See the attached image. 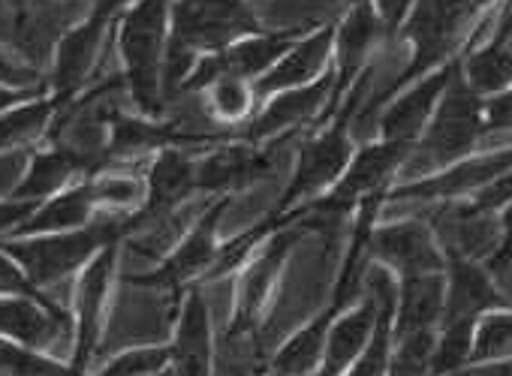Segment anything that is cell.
<instances>
[{
	"mask_svg": "<svg viewBox=\"0 0 512 376\" xmlns=\"http://www.w3.org/2000/svg\"><path fill=\"white\" fill-rule=\"evenodd\" d=\"M332 91H335V73H326L320 82H314L308 88H296V91L269 97V103L260 109V115H253L244 124L238 139L250 142V145H266L272 139L284 142L308 124L323 127L329 103H332Z\"/></svg>",
	"mask_w": 512,
	"mask_h": 376,
	"instance_id": "cell-8",
	"label": "cell"
},
{
	"mask_svg": "<svg viewBox=\"0 0 512 376\" xmlns=\"http://www.w3.org/2000/svg\"><path fill=\"white\" fill-rule=\"evenodd\" d=\"M350 310L344 301L332 298L305 328H299L281 349L278 355L269 361L266 373L272 376H314L320 361H323V352H326V340H329V331L335 325V319Z\"/></svg>",
	"mask_w": 512,
	"mask_h": 376,
	"instance_id": "cell-24",
	"label": "cell"
},
{
	"mask_svg": "<svg viewBox=\"0 0 512 376\" xmlns=\"http://www.w3.org/2000/svg\"><path fill=\"white\" fill-rule=\"evenodd\" d=\"M383 37H386V28L374 10V4L350 7L344 13V19L335 25V55H332L335 91H332V103H329L323 127L335 118L338 106L353 91V85L362 79V73L371 70L374 52L383 43Z\"/></svg>",
	"mask_w": 512,
	"mask_h": 376,
	"instance_id": "cell-9",
	"label": "cell"
},
{
	"mask_svg": "<svg viewBox=\"0 0 512 376\" xmlns=\"http://www.w3.org/2000/svg\"><path fill=\"white\" fill-rule=\"evenodd\" d=\"M205 112L214 124L220 127H235V124H247L253 118V106H256V94L253 85L235 76H223L220 82H214L205 94Z\"/></svg>",
	"mask_w": 512,
	"mask_h": 376,
	"instance_id": "cell-28",
	"label": "cell"
},
{
	"mask_svg": "<svg viewBox=\"0 0 512 376\" xmlns=\"http://www.w3.org/2000/svg\"><path fill=\"white\" fill-rule=\"evenodd\" d=\"M260 34L256 13L235 0H208V4L169 7V37L202 55L226 52L232 43Z\"/></svg>",
	"mask_w": 512,
	"mask_h": 376,
	"instance_id": "cell-4",
	"label": "cell"
},
{
	"mask_svg": "<svg viewBox=\"0 0 512 376\" xmlns=\"http://www.w3.org/2000/svg\"><path fill=\"white\" fill-rule=\"evenodd\" d=\"M446 304L443 322H479L485 313L506 310L509 301L497 292L494 277L482 262L470 259H446Z\"/></svg>",
	"mask_w": 512,
	"mask_h": 376,
	"instance_id": "cell-19",
	"label": "cell"
},
{
	"mask_svg": "<svg viewBox=\"0 0 512 376\" xmlns=\"http://www.w3.org/2000/svg\"><path fill=\"white\" fill-rule=\"evenodd\" d=\"M97 217V202L91 193V181H79L64 193L40 202V208L10 235V238H31V235H58L85 229Z\"/></svg>",
	"mask_w": 512,
	"mask_h": 376,
	"instance_id": "cell-25",
	"label": "cell"
},
{
	"mask_svg": "<svg viewBox=\"0 0 512 376\" xmlns=\"http://www.w3.org/2000/svg\"><path fill=\"white\" fill-rule=\"evenodd\" d=\"M0 298H34V301L52 304V307L58 304L49 292L34 286L31 277L22 271V265L10 253H4V250H0Z\"/></svg>",
	"mask_w": 512,
	"mask_h": 376,
	"instance_id": "cell-34",
	"label": "cell"
},
{
	"mask_svg": "<svg viewBox=\"0 0 512 376\" xmlns=\"http://www.w3.org/2000/svg\"><path fill=\"white\" fill-rule=\"evenodd\" d=\"M482 103L464 82L461 67L455 79L449 82L431 124L425 127L422 139L416 142L407 166H419V178H428L446 166H455L467 157H473V148L485 139V121H482Z\"/></svg>",
	"mask_w": 512,
	"mask_h": 376,
	"instance_id": "cell-3",
	"label": "cell"
},
{
	"mask_svg": "<svg viewBox=\"0 0 512 376\" xmlns=\"http://www.w3.org/2000/svg\"><path fill=\"white\" fill-rule=\"evenodd\" d=\"M232 196H220L214 199L202 214L199 220L187 229V235L172 247V253L154 268V271H145V274H133L127 277V283L133 286H145V289H166V292H181V289H190L193 280H205L214 259H217V223L223 217V211L229 208Z\"/></svg>",
	"mask_w": 512,
	"mask_h": 376,
	"instance_id": "cell-5",
	"label": "cell"
},
{
	"mask_svg": "<svg viewBox=\"0 0 512 376\" xmlns=\"http://www.w3.org/2000/svg\"><path fill=\"white\" fill-rule=\"evenodd\" d=\"M118 16H121V7H109V4L94 7L85 22H79L61 37L55 49V70H52L49 94L58 97L64 106L82 91V85L94 73L103 43L109 37V25L118 22Z\"/></svg>",
	"mask_w": 512,
	"mask_h": 376,
	"instance_id": "cell-10",
	"label": "cell"
},
{
	"mask_svg": "<svg viewBox=\"0 0 512 376\" xmlns=\"http://www.w3.org/2000/svg\"><path fill=\"white\" fill-rule=\"evenodd\" d=\"M368 256L371 262L392 271L398 280L446 271V256L425 220H398L374 226Z\"/></svg>",
	"mask_w": 512,
	"mask_h": 376,
	"instance_id": "cell-11",
	"label": "cell"
},
{
	"mask_svg": "<svg viewBox=\"0 0 512 376\" xmlns=\"http://www.w3.org/2000/svg\"><path fill=\"white\" fill-rule=\"evenodd\" d=\"M130 214H97L85 229L31 238H4L0 250L10 253L34 286L43 292L79 274L103 247L121 244L130 235Z\"/></svg>",
	"mask_w": 512,
	"mask_h": 376,
	"instance_id": "cell-1",
	"label": "cell"
},
{
	"mask_svg": "<svg viewBox=\"0 0 512 376\" xmlns=\"http://www.w3.org/2000/svg\"><path fill=\"white\" fill-rule=\"evenodd\" d=\"M40 202H22V199H0V241L10 238L34 211Z\"/></svg>",
	"mask_w": 512,
	"mask_h": 376,
	"instance_id": "cell-39",
	"label": "cell"
},
{
	"mask_svg": "<svg viewBox=\"0 0 512 376\" xmlns=\"http://www.w3.org/2000/svg\"><path fill=\"white\" fill-rule=\"evenodd\" d=\"M64 334H73V316L61 304L34 298H0V337L46 352Z\"/></svg>",
	"mask_w": 512,
	"mask_h": 376,
	"instance_id": "cell-20",
	"label": "cell"
},
{
	"mask_svg": "<svg viewBox=\"0 0 512 376\" xmlns=\"http://www.w3.org/2000/svg\"><path fill=\"white\" fill-rule=\"evenodd\" d=\"M61 109H64V103L58 97L43 94V97H34V100L16 106L7 115H0V154L40 139L55 124Z\"/></svg>",
	"mask_w": 512,
	"mask_h": 376,
	"instance_id": "cell-27",
	"label": "cell"
},
{
	"mask_svg": "<svg viewBox=\"0 0 512 376\" xmlns=\"http://www.w3.org/2000/svg\"><path fill=\"white\" fill-rule=\"evenodd\" d=\"M458 67H461V58L449 61L446 67H440V70L428 73L425 79H419V82L407 85L404 91H398L380 109V115H377V124H374L377 127V139L401 142V145H413L416 148V142L422 139L425 127L431 124V118H434V112H437L446 88H449V82L455 79Z\"/></svg>",
	"mask_w": 512,
	"mask_h": 376,
	"instance_id": "cell-12",
	"label": "cell"
},
{
	"mask_svg": "<svg viewBox=\"0 0 512 376\" xmlns=\"http://www.w3.org/2000/svg\"><path fill=\"white\" fill-rule=\"evenodd\" d=\"M461 82L479 97L491 100L512 88V55L503 43H482L461 52Z\"/></svg>",
	"mask_w": 512,
	"mask_h": 376,
	"instance_id": "cell-26",
	"label": "cell"
},
{
	"mask_svg": "<svg viewBox=\"0 0 512 376\" xmlns=\"http://www.w3.org/2000/svg\"><path fill=\"white\" fill-rule=\"evenodd\" d=\"M263 376H272V373H263Z\"/></svg>",
	"mask_w": 512,
	"mask_h": 376,
	"instance_id": "cell-44",
	"label": "cell"
},
{
	"mask_svg": "<svg viewBox=\"0 0 512 376\" xmlns=\"http://www.w3.org/2000/svg\"><path fill=\"white\" fill-rule=\"evenodd\" d=\"M497 226H500V241H497V250L488 256L485 268L488 274H500L512 265V205H506L500 214H497Z\"/></svg>",
	"mask_w": 512,
	"mask_h": 376,
	"instance_id": "cell-38",
	"label": "cell"
},
{
	"mask_svg": "<svg viewBox=\"0 0 512 376\" xmlns=\"http://www.w3.org/2000/svg\"><path fill=\"white\" fill-rule=\"evenodd\" d=\"M163 367H169V346H139L115 355L103 370L88 376H154Z\"/></svg>",
	"mask_w": 512,
	"mask_h": 376,
	"instance_id": "cell-33",
	"label": "cell"
},
{
	"mask_svg": "<svg viewBox=\"0 0 512 376\" xmlns=\"http://www.w3.org/2000/svg\"><path fill=\"white\" fill-rule=\"evenodd\" d=\"M377 313H380V301L371 289H365V295L335 319L329 340H326L323 361L314 376H344L353 367V361L362 355V349L368 346L374 325H377Z\"/></svg>",
	"mask_w": 512,
	"mask_h": 376,
	"instance_id": "cell-21",
	"label": "cell"
},
{
	"mask_svg": "<svg viewBox=\"0 0 512 376\" xmlns=\"http://www.w3.org/2000/svg\"><path fill=\"white\" fill-rule=\"evenodd\" d=\"M494 43H503V46H506V49H509V55H512V34H509V37H506V40H494Z\"/></svg>",
	"mask_w": 512,
	"mask_h": 376,
	"instance_id": "cell-42",
	"label": "cell"
},
{
	"mask_svg": "<svg viewBox=\"0 0 512 376\" xmlns=\"http://www.w3.org/2000/svg\"><path fill=\"white\" fill-rule=\"evenodd\" d=\"M46 91H13V88H0V115L13 112L16 106L34 100V97H43Z\"/></svg>",
	"mask_w": 512,
	"mask_h": 376,
	"instance_id": "cell-41",
	"label": "cell"
},
{
	"mask_svg": "<svg viewBox=\"0 0 512 376\" xmlns=\"http://www.w3.org/2000/svg\"><path fill=\"white\" fill-rule=\"evenodd\" d=\"M482 121H485V139L512 133V88L482 103Z\"/></svg>",
	"mask_w": 512,
	"mask_h": 376,
	"instance_id": "cell-37",
	"label": "cell"
},
{
	"mask_svg": "<svg viewBox=\"0 0 512 376\" xmlns=\"http://www.w3.org/2000/svg\"><path fill=\"white\" fill-rule=\"evenodd\" d=\"M425 223L431 226L446 259H470V262L485 265L500 241L497 217L473 211L467 205V199L440 202L431 211V220H425Z\"/></svg>",
	"mask_w": 512,
	"mask_h": 376,
	"instance_id": "cell-14",
	"label": "cell"
},
{
	"mask_svg": "<svg viewBox=\"0 0 512 376\" xmlns=\"http://www.w3.org/2000/svg\"><path fill=\"white\" fill-rule=\"evenodd\" d=\"M467 205H470L473 211H479V214L497 217L506 205H512V172H506V175L494 178L491 184H485L479 193H473V196L467 199Z\"/></svg>",
	"mask_w": 512,
	"mask_h": 376,
	"instance_id": "cell-35",
	"label": "cell"
},
{
	"mask_svg": "<svg viewBox=\"0 0 512 376\" xmlns=\"http://www.w3.org/2000/svg\"><path fill=\"white\" fill-rule=\"evenodd\" d=\"M196 193V160H190L181 148H163L145 175V205L130 214V229L148 226L154 220L169 217L184 199Z\"/></svg>",
	"mask_w": 512,
	"mask_h": 376,
	"instance_id": "cell-16",
	"label": "cell"
},
{
	"mask_svg": "<svg viewBox=\"0 0 512 376\" xmlns=\"http://www.w3.org/2000/svg\"><path fill=\"white\" fill-rule=\"evenodd\" d=\"M506 172H512V145L485 151V154H473V157H467L455 166H446L428 178L395 184L386 193V202H425V205L458 202V199H470L473 193H479L485 184H491L494 178H500Z\"/></svg>",
	"mask_w": 512,
	"mask_h": 376,
	"instance_id": "cell-7",
	"label": "cell"
},
{
	"mask_svg": "<svg viewBox=\"0 0 512 376\" xmlns=\"http://www.w3.org/2000/svg\"><path fill=\"white\" fill-rule=\"evenodd\" d=\"M154 376H175V370H172V367H163V370H157Z\"/></svg>",
	"mask_w": 512,
	"mask_h": 376,
	"instance_id": "cell-43",
	"label": "cell"
},
{
	"mask_svg": "<svg viewBox=\"0 0 512 376\" xmlns=\"http://www.w3.org/2000/svg\"><path fill=\"white\" fill-rule=\"evenodd\" d=\"M473 328L476 322H446L437 331L434 355H431V376H452L470 364L473 355Z\"/></svg>",
	"mask_w": 512,
	"mask_h": 376,
	"instance_id": "cell-31",
	"label": "cell"
},
{
	"mask_svg": "<svg viewBox=\"0 0 512 376\" xmlns=\"http://www.w3.org/2000/svg\"><path fill=\"white\" fill-rule=\"evenodd\" d=\"M118 247L109 244L103 247L82 271L76 280V310H73V355L70 367L82 376H88V364L94 361L106 310L112 301V286H115V268H118Z\"/></svg>",
	"mask_w": 512,
	"mask_h": 376,
	"instance_id": "cell-6",
	"label": "cell"
},
{
	"mask_svg": "<svg viewBox=\"0 0 512 376\" xmlns=\"http://www.w3.org/2000/svg\"><path fill=\"white\" fill-rule=\"evenodd\" d=\"M169 367L175 376H211L214 373V337L211 316L199 286H190L181 298L175 337L169 343Z\"/></svg>",
	"mask_w": 512,
	"mask_h": 376,
	"instance_id": "cell-18",
	"label": "cell"
},
{
	"mask_svg": "<svg viewBox=\"0 0 512 376\" xmlns=\"http://www.w3.org/2000/svg\"><path fill=\"white\" fill-rule=\"evenodd\" d=\"M305 37V28H287V31H260L253 37H244L232 43L226 52H217L223 76H235L244 82H260L266 73L278 67V61Z\"/></svg>",
	"mask_w": 512,
	"mask_h": 376,
	"instance_id": "cell-22",
	"label": "cell"
},
{
	"mask_svg": "<svg viewBox=\"0 0 512 376\" xmlns=\"http://www.w3.org/2000/svg\"><path fill=\"white\" fill-rule=\"evenodd\" d=\"M106 166L100 157L79 151L76 145H52L40 154L31 157L22 181L13 187L10 199H22V202H46L58 193H64L67 187H73V181L79 175H100Z\"/></svg>",
	"mask_w": 512,
	"mask_h": 376,
	"instance_id": "cell-15",
	"label": "cell"
},
{
	"mask_svg": "<svg viewBox=\"0 0 512 376\" xmlns=\"http://www.w3.org/2000/svg\"><path fill=\"white\" fill-rule=\"evenodd\" d=\"M512 355V307L485 313L473 328V355L470 364L500 361Z\"/></svg>",
	"mask_w": 512,
	"mask_h": 376,
	"instance_id": "cell-32",
	"label": "cell"
},
{
	"mask_svg": "<svg viewBox=\"0 0 512 376\" xmlns=\"http://www.w3.org/2000/svg\"><path fill=\"white\" fill-rule=\"evenodd\" d=\"M452 376H512V355L500 361H485V364H467L464 370Z\"/></svg>",
	"mask_w": 512,
	"mask_h": 376,
	"instance_id": "cell-40",
	"label": "cell"
},
{
	"mask_svg": "<svg viewBox=\"0 0 512 376\" xmlns=\"http://www.w3.org/2000/svg\"><path fill=\"white\" fill-rule=\"evenodd\" d=\"M446 304V277L443 274H419L398 280L392 337L416 334V331H440Z\"/></svg>",
	"mask_w": 512,
	"mask_h": 376,
	"instance_id": "cell-23",
	"label": "cell"
},
{
	"mask_svg": "<svg viewBox=\"0 0 512 376\" xmlns=\"http://www.w3.org/2000/svg\"><path fill=\"white\" fill-rule=\"evenodd\" d=\"M332 55H335V25H320L311 34H305L272 73H266L260 82H253L256 97H275L284 91L308 88L320 82L326 73H332Z\"/></svg>",
	"mask_w": 512,
	"mask_h": 376,
	"instance_id": "cell-17",
	"label": "cell"
},
{
	"mask_svg": "<svg viewBox=\"0 0 512 376\" xmlns=\"http://www.w3.org/2000/svg\"><path fill=\"white\" fill-rule=\"evenodd\" d=\"M88 181L97 208H109L112 214H136L145 205V178L127 172H100Z\"/></svg>",
	"mask_w": 512,
	"mask_h": 376,
	"instance_id": "cell-29",
	"label": "cell"
},
{
	"mask_svg": "<svg viewBox=\"0 0 512 376\" xmlns=\"http://www.w3.org/2000/svg\"><path fill=\"white\" fill-rule=\"evenodd\" d=\"M169 43V7L160 0L124 7L118 16V55L121 79L130 91V100L142 118L160 121L163 100V61Z\"/></svg>",
	"mask_w": 512,
	"mask_h": 376,
	"instance_id": "cell-2",
	"label": "cell"
},
{
	"mask_svg": "<svg viewBox=\"0 0 512 376\" xmlns=\"http://www.w3.org/2000/svg\"><path fill=\"white\" fill-rule=\"evenodd\" d=\"M275 148L250 145L241 139H226L208 157L196 160V193H211L214 199L247 190L250 184L263 181L275 169Z\"/></svg>",
	"mask_w": 512,
	"mask_h": 376,
	"instance_id": "cell-13",
	"label": "cell"
},
{
	"mask_svg": "<svg viewBox=\"0 0 512 376\" xmlns=\"http://www.w3.org/2000/svg\"><path fill=\"white\" fill-rule=\"evenodd\" d=\"M0 376H82L70 364L0 337Z\"/></svg>",
	"mask_w": 512,
	"mask_h": 376,
	"instance_id": "cell-30",
	"label": "cell"
},
{
	"mask_svg": "<svg viewBox=\"0 0 512 376\" xmlns=\"http://www.w3.org/2000/svg\"><path fill=\"white\" fill-rule=\"evenodd\" d=\"M0 88H13V91H43L40 85V73L22 61H16L13 55H7L0 49Z\"/></svg>",
	"mask_w": 512,
	"mask_h": 376,
	"instance_id": "cell-36",
	"label": "cell"
}]
</instances>
